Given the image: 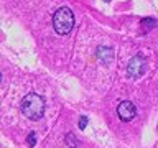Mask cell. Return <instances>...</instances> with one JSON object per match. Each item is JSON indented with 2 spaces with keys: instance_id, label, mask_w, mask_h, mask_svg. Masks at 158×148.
<instances>
[{
  "instance_id": "obj_1",
  "label": "cell",
  "mask_w": 158,
  "mask_h": 148,
  "mask_svg": "<svg viewBox=\"0 0 158 148\" xmlns=\"http://www.w3.org/2000/svg\"><path fill=\"white\" fill-rule=\"evenodd\" d=\"M22 113L30 120H40L44 113V99L36 92H30L22 99Z\"/></svg>"
},
{
  "instance_id": "obj_2",
  "label": "cell",
  "mask_w": 158,
  "mask_h": 148,
  "mask_svg": "<svg viewBox=\"0 0 158 148\" xmlns=\"http://www.w3.org/2000/svg\"><path fill=\"white\" fill-rule=\"evenodd\" d=\"M74 27V13L71 8L61 7L53 15V28L58 35H68Z\"/></svg>"
},
{
  "instance_id": "obj_3",
  "label": "cell",
  "mask_w": 158,
  "mask_h": 148,
  "mask_svg": "<svg viewBox=\"0 0 158 148\" xmlns=\"http://www.w3.org/2000/svg\"><path fill=\"white\" fill-rule=\"evenodd\" d=\"M147 68H148L147 59L143 58L142 54H137V56H133L130 61H128L127 76L130 79H138V77H142L143 74L147 72Z\"/></svg>"
},
{
  "instance_id": "obj_4",
  "label": "cell",
  "mask_w": 158,
  "mask_h": 148,
  "mask_svg": "<svg viewBox=\"0 0 158 148\" xmlns=\"http://www.w3.org/2000/svg\"><path fill=\"white\" fill-rule=\"evenodd\" d=\"M117 115L122 122H130L137 115V107L130 101H122L117 105Z\"/></svg>"
},
{
  "instance_id": "obj_5",
  "label": "cell",
  "mask_w": 158,
  "mask_h": 148,
  "mask_svg": "<svg viewBox=\"0 0 158 148\" xmlns=\"http://www.w3.org/2000/svg\"><path fill=\"white\" fill-rule=\"evenodd\" d=\"M96 56L102 64H109L114 59V49L110 46H99L96 49Z\"/></svg>"
},
{
  "instance_id": "obj_6",
  "label": "cell",
  "mask_w": 158,
  "mask_h": 148,
  "mask_svg": "<svg viewBox=\"0 0 158 148\" xmlns=\"http://www.w3.org/2000/svg\"><path fill=\"white\" fill-rule=\"evenodd\" d=\"M27 142H28V145H30V146H35V145H36V133H35V132H30V133H28Z\"/></svg>"
},
{
  "instance_id": "obj_7",
  "label": "cell",
  "mask_w": 158,
  "mask_h": 148,
  "mask_svg": "<svg viewBox=\"0 0 158 148\" xmlns=\"http://www.w3.org/2000/svg\"><path fill=\"white\" fill-rule=\"evenodd\" d=\"M66 143L71 148H76V145H77V142H76V138L73 137V133H68V137H66Z\"/></svg>"
},
{
  "instance_id": "obj_8",
  "label": "cell",
  "mask_w": 158,
  "mask_h": 148,
  "mask_svg": "<svg viewBox=\"0 0 158 148\" xmlns=\"http://www.w3.org/2000/svg\"><path fill=\"white\" fill-rule=\"evenodd\" d=\"M77 125H79V128H81V130H84V128H86L87 127V117H81V118H79V123H77Z\"/></svg>"
},
{
  "instance_id": "obj_9",
  "label": "cell",
  "mask_w": 158,
  "mask_h": 148,
  "mask_svg": "<svg viewBox=\"0 0 158 148\" xmlns=\"http://www.w3.org/2000/svg\"><path fill=\"white\" fill-rule=\"evenodd\" d=\"M106 2H110V0H106Z\"/></svg>"
}]
</instances>
